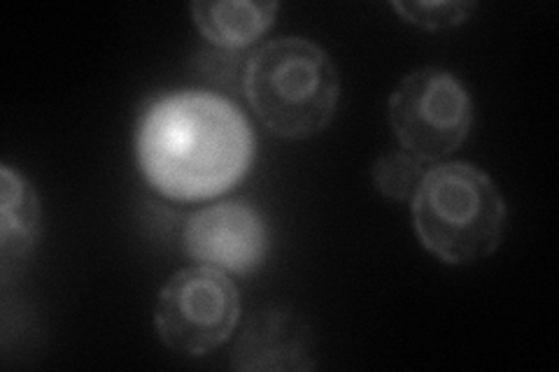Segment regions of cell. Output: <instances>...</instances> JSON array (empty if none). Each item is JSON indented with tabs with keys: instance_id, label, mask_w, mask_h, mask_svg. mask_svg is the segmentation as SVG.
Returning <instances> with one entry per match:
<instances>
[{
	"instance_id": "obj_10",
	"label": "cell",
	"mask_w": 559,
	"mask_h": 372,
	"mask_svg": "<svg viewBox=\"0 0 559 372\" xmlns=\"http://www.w3.org/2000/svg\"><path fill=\"white\" fill-rule=\"evenodd\" d=\"M425 166H427L425 161H419L417 156L408 154L406 149L388 152L373 164L371 180L384 199L411 203L419 182H423L425 172L429 170Z\"/></svg>"
},
{
	"instance_id": "obj_1",
	"label": "cell",
	"mask_w": 559,
	"mask_h": 372,
	"mask_svg": "<svg viewBox=\"0 0 559 372\" xmlns=\"http://www.w3.org/2000/svg\"><path fill=\"white\" fill-rule=\"evenodd\" d=\"M254 131L236 103L213 92H175L150 103L135 156L164 199L197 203L234 189L254 164Z\"/></svg>"
},
{
	"instance_id": "obj_8",
	"label": "cell",
	"mask_w": 559,
	"mask_h": 372,
	"mask_svg": "<svg viewBox=\"0 0 559 372\" xmlns=\"http://www.w3.org/2000/svg\"><path fill=\"white\" fill-rule=\"evenodd\" d=\"M191 16L203 38L217 49H245L275 24L273 0H199Z\"/></svg>"
},
{
	"instance_id": "obj_11",
	"label": "cell",
	"mask_w": 559,
	"mask_h": 372,
	"mask_svg": "<svg viewBox=\"0 0 559 372\" xmlns=\"http://www.w3.org/2000/svg\"><path fill=\"white\" fill-rule=\"evenodd\" d=\"M392 8L401 14V20L425 31H450L454 26H462L478 5L474 0H439V3L396 0Z\"/></svg>"
},
{
	"instance_id": "obj_3",
	"label": "cell",
	"mask_w": 559,
	"mask_h": 372,
	"mask_svg": "<svg viewBox=\"0 0 559 372\" xmlns=\"http://www.w3.org/2000/svg\"><path fill=\"white\" fill-rule=\"evenodd\" d=\"M411 212L417 240L448 265L485 261L503 238L501 191L485 170L466 161L431 166L415 191Z\"/></svg>"
},
{
	"instance_id": "obj_7",
	"label": "cell",
	"mask_w": 559,
	"mask_h": 372,
	"mask_svg": "<svg viewBox=\"0 0 559 372\" xmlns=\"http://www.w3.org/2000/svg\"><path fill=\"white\" fill-rule=\"evenodd\" d=\"M312 365L310 328L301 316L280 308L254 312L231 353V368L245 372L310 370Z\"/></svg>"
},
{
	"instance_id": "obj_2",
	"label": "cell",
	"mask_w": 559,
	"mask_h": 372,
	"mask_svg": "<svg viewBox=\"0 0 559 372\" xmlns=\"http://www.w3.org/2000/svg\"><path fill=\"white\" fill-rule=\"evenodd\" d=\"M242 92L273 135L306 140L334 119L341 80L318 43L285 35L252 51L242 70Z\"/></svg>"
},
{
	"instance_id": "obj_5",
	"label": "cell",
	"mask_w": 559,
	"mask_h": 372,
	"mask_svg": "<svg viewBox=\"0 0 559 372\" xmlns=\"http://www.w3.org/2000/svg\"><path fill=\"white\" fill-rule=\"evenodd\" d=\"M240 322L234 279L210 265H189L159 291L154 326L159 340L182 357H205L231 338Z\"/></svg>"
},
{
	"instance_id": "obj_6",
	"label": "cell",
	"mask_w": 559,
	"mask_h": 372,
	"mask_svg": "<svg viewBox=\"0 0 559 372\" xmlns=\"http://www.w3.org/2000/svg\"><path fill=\"white\" fill-rule=\"evenodd\" d=\"M185 252L226 275H252L269 256V224L250 203L226 201L197 209L182 230Z\"/></svg>"
},
{
	"instance_id": "obj_4",
	"label": "cell",
	"mask_w": 559,
	"mask_h": 372,
	"mask_svg": "<svg viewBox=\"0 0 559 372\" xmlns=\"http://www.w3.org/2000/svg\"><path fill=\"white\" fill-rule=\"evenodd\" d=\"M388 117L401 149L425 164H441L466 143L474 103L468 88L450 70L419 68L396 84Z\"/></svg>"
},
{
	"instance_id": "obj_9",
	"label": "cell",
	"mask_w": 559,
	"mask_h": 372,
	"mask_svg": "<svg viewBox=\"0 0 559 372\" xmlns=\"http://www.w3.org/2000/svg\"><path fill=\"white\" fill-rule=\"evenodd\" d=\"M3 184V205H0V256L3 273L8 275L14 263H20L33 250L40 228V199L38 191L22 172L12 166H0Z\"/></svg>"
}]
</instances>
